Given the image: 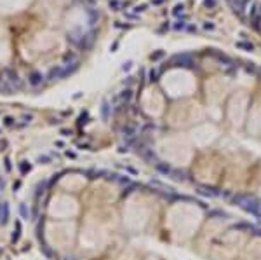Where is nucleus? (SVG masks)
<instances>
[{"instance_id":"obj_1","label":"nucleus","mask_w":261,"mask_h":260,"mask_svg":"<svg viewBox=\"0 0 261 260\" xmlns=\"http://www.w3.org/2000/svg\"><path fill=\"white\" fill-rule=\"evenodd\" d=\"M235 202L239 206H242L245 211L256 215V217L261 215V201H258L256 197H252V196H237L235 197Z\"/></svg>"},{"instance_id":"obj_2","label":"nucleus","mask_w":261,"mask_h":260,"mask_svg":"<svg viewBox=\"0 0 261 260\" xmlns=\"http://www.w3.org/2000/svg\"><path fill=\"white\" fill-rule=\"evenodd\" d=\"M172 63L174 65H179V66H191L193 65V60H191L190 54H176L172 58Z\"/></svg>"},{"instance_id":"obj_3","label":"nucleus","mask_w":261,"mask_h":260,"mask_svg":"<svg viewBox=\"0 0 261 260\" xmlns=\"http://www.w3.org/2000/svg\"><path fill=\"white\" fill-rule=\"evenodd\" d=\"M4 75L7 77V79H4L7 84H9L10 87H21V80L18 79V75L14 73V72H10V70H7V72H4Z\"/></svg>"},{"instance_id":"obj_4","label":"nucleus","mask_w":261,"mask_h":260,"mask_svg":"<svg viewBox=\"0 0 261 260\" xmlns=\"http://www.w3.org/2000/svg\"><path fill=\"white\" fill-rule=\"evenodd\" d=\"M9 202H2L0 204V223L2 225H5L9 222Z\"/></svg>"},{"instance_id":"obj_5","label":"nucleus","mask_w":261,"mask_h":260,"mask_svg":"<svg viewBox=\"0 0 261 260\" xmlns=\"http://www.w3.org/2000/svg\"><path fill=\"white\" fill-rule=\"evenodd\" d=\"M136 134H138V129H136L134 126H127V128H124V129H122V136H124V138H127V140H129V143H132V141H134Z\"/></svg>"},{"instance_id":"obj_6","label":"nucleus","mask_w":261,"mask_h":260,"mask_svg":"<svg viewBox=\"0 0 261 260\" xmlns=\"http://www.w3.org/2000/svg\"><path fill=\"white\" fill-rule=\"evenodd\" d=\"M155 170L164 173V175H171L172 173V168L169 164H164V162H155Z\"/></svg>"},{"instance_id":"obj_7","label":"nucleus","mask_w":261,"mask_h":260,"mask_svg":"<svg viewBox=\"0 0 261 260\" xmlns=\"http://www.w3.org/2000/svg\"><path fill=\"white\" fill-rule=\"evenodd\" d=\"M42 73H39V72H33L30 75V79H28V82H30L31 86H39V84H42Z\"/></svg>"},{"instance_id":"obj_8","label":"nucleus","mask_w":261,"mask_h":260,"mask_svg":"<svg viewBox=\"0 0 261 260\" xmlns=\"http://www.w3.org/2000/svg\"><path fill=\"white\" fill-rule=\"evenodd\" d=\"M21 238V222L19 220H16V232H12V238H10V241L12 243H18Z\"/></svg>"},{"instance_id":"obj_9","label":"nucleus","mask_w":261,"mask_h":260,"mask_svg":"<svg viewBox=\"0 0 261 260\" xmlns=\"http://www.w3.org/2000/svg\"><path fill=\"white\" fill-rule=\"evenodd\" d=\"M199 194H202V196H209V197L218 196V192H216L214 189H209V187H199Z\"/></svg>"},{"instance_id":"obj_10","label":"nucleus","mask_w":261,"mask_h":260,"mask_svg":"<svg viewBox=\"0 0 261 260\" xmlns=\"http://www.w3.org/2000/svg\"><path fill=\"white\" fill-rule=\"evenodd\" d=\"M19 171H21V175H26V173H30L31 171V164L30 162H26V161H23V162H19Z\"/></svg>"},{"instance_id":"obj_11","label":"nucleus","mask_w":261,"mask_h":260,"mask_svg":"<svg viewBox=\"0 0 261 260\" xmlns=\"http://www.w3.org/2000/svg\"><path fill=\"white\" fill-rule=\"evenodd\" d=\"M130 98H132V91H130V89L122 91V93H120V96H119V100H122V101H129Z\"/></svg>"},{"instance_id":"obj_12","label":"nucleus","mask_w":261,"mask_h":260,"mask_svg":"<svg viewBox=\"0 0 261 260\" xmlns=\"http://www.w3.org/2000/svg\"><path fill=\"white\" fill-rule=\"evenodd\" d=\"M19 213H21L23 218H28V217H30V211H28V208H26L24 202H21V204H19Z\"/></svg>"},{"instance_id":"obj_13","label":"nucleus","mask_w":261,"mask_h":260,"mask_svg":"<svg viewBox=\"0 0 261 260\" xmlns=\"http://www.w3.org/2000/svg\"><path fill=\"white\" fill-rule=\"evenodd\" d=\"M237 47H239V49H245V51H252V49H254L252 44H249V42H237Z\"/></svg>"},{"instance_id":"obj_14","label":"nucleus","mask_w":261,"mask_h":260,"mask_svg":"<svg viewBox=\"0 0 261 260\" xmlns=\"http://www.w3.org/2000/svg\"><path fill=\"white\" fill-rule=\"evenodd\" d=\"M228 2H230V5H231V7H233V9H235V10H239V9H240V7H242L240 0H228Z\"/></svg>"},{"instance_id":"obj_15","label":"nucleus","mask_w":261,"mask_h":260,"mask_svg":"<svg viewBox=\"0 0 261 260\" xmlns=\"http://www.w3.org/2000/svg\"><path fill=\"white\" fill-rule=\"evenodd\" d=\"M159 79V72L157 70H150V80L153 82V80H157Z\"/></svg>"},{"instance_id":"obj_16","label":"nucleus","mask_w":261,"mask_h":260,"mask_svg":"<svg viewBox=\"0 0 261 260\" xmlns=\"http://www.w3.org/2000/svg\"><path fill=\"white\" fill-rule=\"evenodd\" d=\"M49 161H50L49 155H40V157H39V162H40V164H42V162H44V164H47Z\"/></svg>"},{"instance_id":"obj_17","label":"nucleus","mask_w":261,"mask_h":260,"mask_svg":"<svg viewBox=\"0 0 261 260\" xmlns=\"http://www.w3.org/2000/svg\"><path fill=\"white\" fill-rule=\"evenodd\" d=\"M103 117H105V119L108 117V103H106V101L103 103Z\"/></svg>"},{"instance_id":"obj_18","label":"nucleus","mask_w":261,"mask_h":260,"mask_svg":"<svg viewBox=\"0 0 261 260\" xmlns=\"http://www.w3.org/2000/svg\"><path fill=\"white\" fill-rule=\"evenodd\" d=\"M162 56H164V52L159 51V52H155V54H151V60H160Z\"/></svg>"},{"instance_id":"obj_19","label":"nucleus","mask_w":261,"mask_h":260,"mask_svg":"<svg viewBox=\"0 0 261 260\" xmlns=\"http://www.w3.org/2000/svg\"><path fill=\"white\" fill-rule=\"evenodd\" d=\"M204 5H205V7H214V5H216V0H205Z\"/></svg>"},{"instance_id":"obj_20","label":"nucleus","mask_w":261,"mask_h":260,"mask_svg":"<svg viewBox=\"0 0 261 260\" xmlns=\"http://www.w3.org/2000/svg\"><path fill=\"white\" fill-rule=\"evenodd\" d=\"M179 12H183V5H176V7H174V14L178 16Z\"/></svg>"},{"instance_id":"obj_21","label":"nucleus","mask_w":261,"mask_h":260,"mask_svg":"<svg viewBox=\"0 0 261 260\" xmlns=\"http://www.w3.org/2000/svg\"><path fill=\"white\" fill-rule=\"evenodd\" d=\"M4 162H5V170L10 171V161H9V157H5V161H4Z\"/></svg>"},{"instance_id":"obj_22","label":"nucleus","mask_w":261,"mask_h":260,"mask_svg":"<svg viewBox=\"0 0 261 260\" xmlns=\"http://www.w3.org/2000/svg\"><path fill=\"white\" fill-rule=\"evenodd\" d=\"M12 122H14L12 117H5V124H7V126H12Z\"/></svg>"},{"instance_id":"obj_23","label":"nucleus","mask_w":261,"mask_h":260,"mask_svg":"<svg viewBox=\"0 0 261 260\" xmlns=\"http://www.w3.org/2000/svg\"><path fill=\"white\" fill-rule=\"evenodd\" d=\"M204 28H205V30H212V28H214V25H212V23H205V25H204Z\"/></svg>"},{"instance_id":"obj_24","label":"nucleus","mask_w":261,"mask_h":260,"mask_svg":"<svg viewBox=\"0 0 261 260\" xmlns=\"http://www.w3.org/2000/svg\"><path fill=\"white\" fill-rule=\"evenodd\" d=\"M4 187H5V182H4V178H0V194L4 192Z\"/></svg>"},{"instance_id":"obj_25","label":"nucleus","mask_w":261,"mask_h":260,"mask_svg":"<svg viewBox=\"0 0 261 260\" xmlns=\"http://www.w3.org/2000/svg\"><path fill=\"white\" fill-rule=\"evenodd\" d=\"M5 147H7V141L2 140V141H0V150H5Z\"/></svg>"},{"instance_id":"obj_26","label":"nucleus","mask_w":261,"mask_h":260,"mask_svg":"<svg viewBox=\"0 0 261 260\" xmlns=\"http://www.w3.org/2000/svg\"><path fill=\"white\" fill-rule=\"evenodd\" d=\"M19 187H21V182H16V183L12 185V189H14V190H18V189H19Z\"/></svg>"},{"instance_id":"obj_27","label":"nucleus","mask_w":261,"mask_h":260,"mask_svg":"<svg viewBox=\"0 0 261 260\" xmlns=\"http://www.w3.org/2000/svg\"><path fill=\"white\" fill-rule=\"evenodd\" d=\"M61 133H63L65 136H68V134H71V133H70V131H68V129H63V131H61Z\"/></svg>"},{"instance_id":"obj_28","label":"nucleus","mask_w":261,"mask_h":260,"mask_svg":"<svg viewBox=\"0 0 261 260\" xmlns=\"http://www.w3.org/2000/svg\"><path fill=\"white\" fill-rule=\"evenodd\" d=\"M63 260H77V259H75V257H65Z\"/></svg>"}]
</instances>
